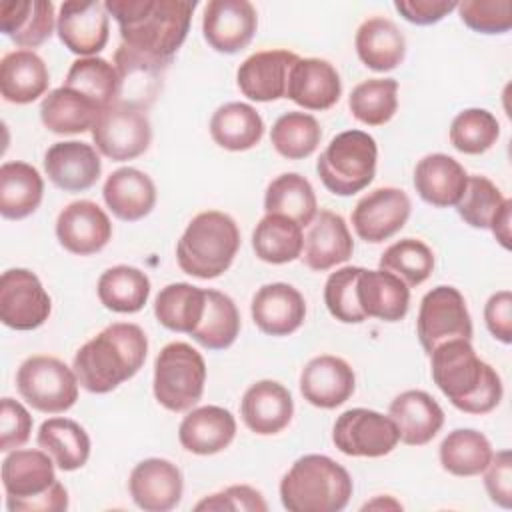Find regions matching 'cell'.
I'll list each match as a JSON object with an SVG mask.
<instances>
[{
  "label": "cell",
  "instance_id": "cell-1",
  "mask_svg": "<svg viewBox=\"0 0 512 512\" xmlns=\"http://www.w3.org/2000/svg\"><path fill=\"white\" fill-rule=\"evenodd\" d=\"M104 8L118 22L122 44L168 66L188 36L196 2L106 0Z\"/></svg>",
  "mask_w": 512,
  "mask_h": 512
},
{
  "label": "cell",
  "instance_id": "cell-2",
  "mask_svg": "<svg viewBox=\"0 0 512 512\" xmlns=\"http://www.w3.org/2000/svg\"><path fill=\"white\" fill-rule=\"evenodd\" d=\"M146 354L144 330L132 322H114L80 346L72 368L84 390L106 394L138 374Z\"/></svg>",
  "mask_w": 512,
  "mask_h": 512
},
{
  "label": "cell",
  "instance_id": "cell-3",
  "mask_svg": "<svg viewBox=\"0 0 512 512\" xmlns=\"http://www.w3.org/2000/svg\"><path fill=\"white\" fill-rule=\"evenodd\" d=\"M430 360L434 384L458 410L488 414L500 404V374L476 354L470 340H448L432 350Z\"/></svg>",
  "mask_w": 512,
  "mask_h": 512
},
{
  "label": "cell",
  "instance_id": "cell-4",
  "mask_svg": "<svg viewBox=\"0 0 512 512\" xmlns=\"http://www.w3.org/2000/svg\"><path fill=\"white\" fill-rule=\"evenodd\" d=\"M352 490L348 470L324 454L298 458L280 480V500L290 512H340Z\"/></svg>",
  "mask_w": 512,
  "mask_h": 512
},
{
  "label": "cell",
  "instance_id": "cell-5",
  "mask_svg": "<svg viewBox=\"0 0 512 512\" xmlns=\"http://www.w3.org/2000/svg\"><path fill=\"white\" fill-rule=\"evenodd\" d=\"M240 248V230L232 216L220 210L196 214L176 244V260L182 272L210 280L222 276Z\"/></svg>",
  "mask_w": 512,
  "mask_h": 512
},
{
  "label": "cell",
  "instance_id": "cell-6",
  "mask_svg": "<svg viewBox=\"0 0 512 512\" xmlns=\"http://www.w3.org/2000/svg\"><path fill=\"white\" fill-rule=\"evenodd\" d=\"M54 460L40 450H12L2 462V486L10 512H64L68 492L56 480Z\"/></svg>",
  "mask_w": 512,
  "mask_h": 512
},
{
  "label": "cell",
  "instance_id": "cell-7",
  "mask_svg": "<svg viewBox=\"0 0 512 512\" xmlns=\"http://www.w3.org/2000/svg\"><path fill=\"white\" fill-rule=\"evenodd\" d=\"M376 160V140L368 132L346 130L336 134L322 150L316 172L326 190L336 196H352L374 180Z\"/></svg>",
  "mask_w": 512,
  "mask_h": 512
},
{
  "label": "cell",
  "instance_id": "cell-8",
  "mask_svg": "<svg viewBox=\"0 0 512 512\" xmlns=\"http://www.w3.org/2000/svg\"><path fill=\"white\" fill-rule=\"evenodd\" d=\"M206 384V362L186 342L166 344L154 360V398L170 412H186L198 404Z\"/></svg>",
  "mask_w": 512,
  "mask_h": 512
},
{
  "label": "cell",
  "instance_id": "cell-9",
  "mask_svg": "<svg viewBox=\"0 0 512 512\" xmlns=\"http://www.w3.org/2000/svg\"><path fill=\"white\" fill-rule=\"evenodd\" d=\"M78 376L54 356H30L16 372V388L22 400L44 414L70 410L78 400Z\"/></svg>",
  "mask_w": 512,
  "mask_h": 512
},
{
  "label": "cell",
  "instance_id": "cell-10",
  "mask_svg": "<svg viewBox=\"0 0 512 512\" xmlns=\"http://www.w3.org/2000/svg\"><path fill=\"white\" fill-rule=\"evenodd\" d=\"M90 132L96 150L114 162L138 158L152 142L146 108L122 100L104 108Z\"/></svg>",
  "mask_w": 512,
  "mask_h": 512
},
{
  "label": "cell",
  "instance_id": "cell-11",
  "mask_svg": "<svg viewBox=\"0 0 512 512\" xmlns=\"http://www.w3.org/2000/svg\"><path fill=\"white\" fill-rule=\"evenodd\" d=\"M416 334L428 356L448 340H472V318L458 288L436 286L424 294L416 318Z\"/></svg>",
  "mask_w": 512,
  "mask_h": 512
},
{
  "label": "cell",
  "instance_id": "cell-12",
  "mask_svg": "<svg viewBox=\"0 0 512 512\" xmlns=\"http://www.w3.org/2000/svg\"><path fill=\"white\" fill-rule=\"evenodd\" d=\"M332 442L346 456L380 458L398 446L400 436L390 416L368 408H350L336 418Z\"/></svg>",
  "mask_w": 512,
  "mask_h": 512
},
{
  "label": "cell",
  "instance_id": "cell-13",
  "mask_svg": "<svg viewBox=\"0 0 512 512\" xmlns=\"http://www.w3.org/2000/svg\"><path fill=\"white\" fill-rule=\"evenodd\" d=\"M52 310V300L38 276L26 268H10L0 278V320L12 330L42 326Z\"/></svg>",
  "mask_w": 512,
  "mask_h": 512
},
{
  "label": "cell",
  "instance_id": "cell-14",
  "mask_svg": "<svg viewBox=\"0 0 512 512\" xmlns=\"http://www.w3.org/2000/svg\"><path fill=\"white\" fill-rule=\"evenodd\" d=\"M412 202L400 188L384 186L362 196L352 210V226L360 240L380 244L398 234L408 222Z\"/></svg>",
  "mask_w": 512,
  "mask_h": 512
},
{
  "label": "cell",
  "instance_id": "cell-15",
  "mask_svg": "<svg viewBox=\"0 0 512 512\" xmlns=\"http://www.w3.org/2000/svg\"><path fill=\"white\" fill-rule=\"evenodd\" d=\"M56 32L60 42L80 58L96 56L110 36V14L104 2L68 0L58 8Z\"/></svg>",
  "mask_w": 512,
  "mask_h": 512
},
{
  "label": "cell",
  "instance_id": "cell-16",
  "mask_svg": "<svg viewBox=\"0 0 512 512\" xmlns=\"http://www.w3.org/2000/svg\"><path fill=\"white\" fill-rule=\"evenodd\" d=\"M258 28L256 8L248 0H210L204 6L202 34L208 46L220 54L244 50Z\"/></svg>",
  "mask_w": 512,
  "mask_h": 512
},
{
  "label": "cell",
  "instance_id": "cell-17",
  "mask_svg": "<svg viewBox=\"0 0 512 512\" xmlns=\"http://www.w3.org/2000/svg\"><path fill=\"white\" fill-rule=\"evenodd\" d=\"M128 492L144 512H168L182 500L184 478L176 464L166 458L138 462L128 478Z\"/></svg>",
  "mask_w": 512,
  "mask_h": 512
},
{
  "label": "cell",
  "instance_id": "cell-18",
  "mask_svg": "<svg viewBox=\"0 0 512 512\" xmlns=\"http://www.w3.org/2000/svg\"><path fill=\"white\" fill-rule=\"evenodd\" d=\"M56 238L70 254L90 256L110 242L112 222L96 202L76 200L58 214Z\"/></svg>",
  "mask_w": 512,
  "mask_h": 512
},
{
  "label": "cell",
  "instance_id": "cell-19",
  "mask_svg": "<svg viewBox=\"0 0 512 512\" xmlns=\"http://www.w3.org/2000/svg\"><path fill=\"white\" fill-rule=\"evenodd\" d=\"M298 56L290 50H260L248 56L236 72L240 92L254 102H274L286 98L288 76Z\"/></svg>",
  "mask_w": 512,
  "mask_h": 512
},
{
  "label": "cell",
  "instance_id": "cell-20",
  "mask_svg": "<svg viewBox=\"0 0 512 512\" xmlns=\"http://www.w3.org/2000/svg\"><path fill=\"white\" fill-rule=\"evenodd\" d=\"M44 172L56 188L64 192H84L100 178L102 162L92 144L66 140L46 150Z\"/></svg>",
  "mask_w": 512,
  "mask_h": 512
},
{
  "label": "cell",
  "instance_id": "cell-21",
  "mask_svg": "<svg viewBox=\"0 0 512 512\" xmlns=\"http://www.w3.org/2000/svg\"><path fill=\"white\" fill-rule=\"evenodd\" d=\"M356 388L352 366L338 356L322 354L312 358L300 374V394L316 408L332 410L342 406Z\"/></svg>",
  "mask_w": 512,
  "mask_h": 512
},
{
  "label": "cell",
  "instance_id": "cell-22",
  "mask_svg": "<svg viewBox=\"0 0 512 512\" xmlns=\"http://www.w3.org/2000/svg\"><path fill=\"white\" fill-rule=\"evenodd\" d=\"M252 320L268 336H288L306 318L304 296L286 282L264 284L256 290L250 304Z\"/></svg>",
  "mask_w": 512,
  "mask_h": 512
},
{
  "label": "cell",
  "instance_id": "cell-23",
  "mask_svg": "<svg viewBox=\"0 0 512 512\" xmlns=\"http://www.w3.org/2000/svg\"><path fill=\"white\" fill-rule=\"evenodd\" d=\"M240 414L248 430L260 436L282 432L294 416L290 390L276 380H258L242 396Z\"/></svg>",
  "mask_w": 512,
  "mask_h": 512
},
{
  "label": "cell",
  "instance_id": "cell-24",
  "mask_svg": "<svg viewBox=\"0 0 512 512\" xmlns=\"http://www.w3.org/2000/svg\"><path fill=\"white\" fill-rule=\"evenodd\" d=\"M342 96L338 70L322 58H298L288 76L286 98L304 110H328Z\"/></svg>",
  "mask_w": 512,
  "mask_h": 512
},
{
  "label": "cell",
  "instance_id": "cell-25",
  "mask_svg": "<svg viewBox=\"0 0 512 512\" xmlns=\"http://www.w3.org/2000/svg\"><path fill=\"white\" fill-rule=\"evenodd\" d=\"M352 252L354 240L344 218L336 212L320 210L304 238L302 262L314 272H324L346 262Z\"/></svg>",
  "mask_w": 512,
  "mask_h": 512
},
{
  "label": "cell",
  "instance_id": "cell-26",
  "mask_svg": "<svg viewBox=\"0 0 512 512\" xmlns=\"http://www.w3.org/2000/svg\"><path fill=\"white\" fill-rule=\"evenodd\" d=\"M468 182L464 166L442 152L428 154L414 168V188L418 196L434 208H452L460 202Z\"/></svg>",
  "mask_w": 512,
  "mask_h": 512
},
{
  "label": "cell",
  "instance_id": "cell-27",
  "mask_svg": "<svg viewBox=\"0 0 512 512\" xmlns=\"http://www.w3.org/2000/svg\"><path fill=\"white\" fill-rule=\"evenodd\" d=\"M236 436V420L222 406H200L190 410L180 426L178 440L186 452L212 456L226 450Z\"/></svg>",
  "mask_w": 512,
  "mask_h": 512
},
{
  "label": "cell",
  "instance_id": "cell-28",
  "mask_svg": "<svg viewBox=\"0 0 512 512\" xmlns=\"http://www.w3.org/2000/svg\"><path fill=\"white\" fill-rule=\"evenodd\" d=\"M388 416L398 428V436L408 446L428 444L444 426V410L424 390L398 394L388 408Z\"/></svg>",
  "mask_w": 512,
  "mask_h": 512
},
{
  "label": "cell",
  "instance_id": "cell-29",
  "mask_svg": "<svg viewBox=\"0 0 512 512\" xmlns=\"http://www.w3.org/2000/svg\"><path fill=\"white\" fill-rule=\"evenodd\" d=\"M56 18L50 0H6L0 4V32L20 50L44 44L54 32Z\"/></svg>",
  "mask_w": 512,
  "mask_h": 512
},
{
  "label": "cell",
  "instance_id": "cell-30",
  "mask_svg": "<svg viewBox=\"0 0 512 512\" xmlns=\"http://www.w3.org/2000/svg\"><path fill=\"white\" fill-rule=\"evenodd\" d=\"M356 298L366 318L398 322L408 314L410 288L392 272L362 268L356 282Z\"/></svg>",
  "mask_w": 512,
  "mask_h": 512
},
{
  "label": "cell",
  "instance_id": "cell-31",
  "mask_svg": "<svg viewBox=\"0 0 512 512\" xmlns=\"http://www.w3.org/2000/svg\"><path fill=\"white\" fill-rule=\"evenodd\" d=\"M102 196L116 218L136 222L152 212L156 204V186L146 172L124 166L106 178Z\"/></svg>",
  "mask_w": 512,
  "mask_h": 512
},
{
  "label": "cell",
  "instance_id": "cell-32",
  "mask_svg": "<svg viewBox=\"0 0 512 512\" xmlns=\"http://www.w3.org/2000/svg\"><path fill=\"white\" fill-rule=\"evenodd\" d=\"M360 62L374 72L398 68L406 56V38L400 28L382 16L368 18L360 24L354 38Z\"/></svg>",
  "mask_w": 512,
  "mask_h": 512
},
{
  "label": "cell",
  "instance_id": "cell-33",
  "mask_svg": "<svg viewBox=\"0 0 512 512\" xmlns=\"http://www.w3.org/2000/svg\"><path fill=\"white\" fill-rule=\"evenodd\" d=\"M50 84V72L34 50H12L0 62V92L6 102L30 104Z\"/></svg>",
  "mask_w": 512,
  "mask_h": 512
},
{
  "label": "cell",
  "instance_id": "cell-34",
  "mask_svg": "<svg viewBox=\"0 0 512 512\" xmlns=\"http://www.w3.org/2000/svg\"><path fill=\"white\" fill-rule=\"evenodd\" d=\"M44 196V180L28 162H4L0 166V214L6 220H22L34 214Z\"/></svg>",
  "mask_w": 512,
  "mask_h": 512
},
{
  "label": "cell",
  "instance_id": "cell-35",
  "mask_svg": "<svg viewBox=\"0 0 512 512\" xmlns=\"http://www.w3.org/2000/svg\"><path fill=\"white\" fill-rule=\"evenodd\" d=\"M210 136L224 150L244 152L262 140L264 120L254 106L246 102H228L212 114Z\"/></svg>",
  "mask_w": 512,
  "mask_h": 512
},
{
  "label": "cell",
  "instance_id": "cell-36",
  "mask_svg": "<svg viewBox=\"0 0 512 512\" xmlns=\"http://www.w3.org/2000/svg\"><path fill=\"white\" fill-rule=\"evenodd\" d=\"M38 446L50 454L56 468L72 472L82 468L90 458V436L88 432L70 418H48L40 424Z\"/></svg>",
  "mask_w": 512,
  "mask_h": 512
},
{
  "label": "cell",
  "instance_id": "cell-37",
  "mask_svg": "<svg viewBox=\"0 0 512 512\" xmlns=\"http://www.w3.org/2000/svg\"><path fill=\"white\" fill-rule=\"evenodd\" d=\"M100 112L96 104L66 86L48 92L40 104V120L54 134L88 132Z\"/></svg>",
  "mask_w": 512,
  "mask_h": 512
},
{
  "label": "cell",
  "instance_id": "cell-38",
  "mask_svg": "<svg viewBox=\"0 0 512 512\" xmlns=\"http://www.w3.org/2000/svg\"><path fill=\"white\" fill-rule=\"evenodd\" d=\"M62 86L82 94L100 110L118 102L122 94V82L116 66L98 56L74 60Z\"/></svg>",
  "mask_w": 512,
  "mask_h": 512
},
{
  "label": "cell",
  "instance_id": "cell-39",
  "mask_svg": "<svg viewBox=\"0 0 512 512\" xmlns=\"http://www.w3.org/2000/svg\"><path fill=\"white\" fill-rule=\"evenodd\" d=\"M254 254L268 264H288L302 256V226L282 214H266L252 232Z\"/></svg>",
  "mask_w": 512,
  "mask_h": 512
},
{
  "label": "cell",
  "instance_id": "cell-40",
  "mask_svg": "<svg viewBox=\"0 0 512 512\" xmlns=\"http://www.w3.org/2000/svg\"><path fill=\"white\" fill-rule=\"evenodd\" d=\"M96 292L104 308L120 314H134L148 302L150 278L134 266L118 264L100 274Z\"/></svg>",
  "mask_w": 512,
  "mask_h": 512
},
{
  "label": "cell",
  "instance_id": "cell-41",
  "mask_svg": "<svg viewBox=\"0 0 512 512\" xmlns=\"http://www.w3.org/2000/svg\"><path fill=\"white\" fill-rule=\"evenodd\" d=\"M114 66L122 82L120 100L146 108L158 92L166 64L154 62L126 44H120L114 52Z\"/></svg>",
  "mask_w": 512,
  "mask_h": 512
},
{
  "label": "cell",
  "instance_id": "cell-42",
  "mask_svg": "<svg viewBox=\"0 0 512 512\" xmlns=\"http://www.w3.org/2000/svg\"><path fill=\"white\" fill-rule=\"evenodd\" d=\"M204 304V288L192 286L188 282H174L158 292L154 300V316L164 328L172 332L192 334L202 320Z\"/></svg>",
  "mask_w": 512,
  "mask_h": 512
},
{
  "label": "cell",
  "instance_id": "cell-43",
  "mask_svg": "<svg viewBox=\"0 0 512 512\" xmlns=\"http://www.w3.org/2000/svg\"><path fill=\"white\" fill-rule=\"evenodd\" d=\"M266 214H282L298 222L302 228L318 214L316 194L312 184L298 172H286L276 176L264 194Z\"/></svg>",
  "mask_w": 512,
  "mask_h": 512
},
{
  "label": "cell",
  "instance_id": "cell-44",
  "mask_svg": "<svg viewBox=\"0 0 512 512\" xmlns=\"http://www.w3.org/2000/svg\"><path fill=\"white\" fill-rule=\"evenodd\" d=\"M490 440L474 428H456L442 440L440 464L452 476H478L492 460Z\"/></svg>",
  "mask_w": 512,
  "mask_h": 512
},
{
  "label": "cell",
  "instance_id": "cell-45",
  "mask_svg": "<svg viewBox=\"0 0 512 512\" xmlns=\"http://www.w3.org/2000/svg\"><path fill=\"white\" fill-rule=\"evenodd\" d=\"M240 334V312L234 300L218 290H206L204 314L190 334L200 346L208 350H224L234 344Z\"/></svg>",
  "mask_w": 512,
  "mask_h": 512
},
{
  "label": "cell",
  "instance_id": "cell-46",
  "mask_svg": "<svg viewBox=\"0 0 512 512\" xmlns=\"http://www.w3.org/2000/svg\"><path fill=\"white\" fill-rule=\"evenodd\" d=\"M352 116L366 126H382L398 110V82L394 78H370L356 84L348 98Z\"/></svg>",
  "mask_w": 512,
  "mask_h": 512
},
{
  "label": "cell",
  "instance_id": "cell-47",
  "mask_svg": "<svg viewBox=\"0 0 512 512\" xmlns=\"http://www.w3.org/2000/svg\"><path fill=\"white\" fill-rule=\"evenodd\" d=\"M322 138V128L312 114L306 112H286L282 114L272 130L270 142L274 150L288 160H302L314 154Z\"/></svg>",
  "mask_w": 512,
  "mask_h": 512
},
{
  "label": "cell",
  "instance_id": "cell-48",
  "mask_svg": "<svg viewBox=\"0 0 512 512\" xmlns=\"http://www.w3.org/2000/svg\"><path fill=\"white\" fill-rule=\"evenodd\" d=\"M380 268L398 276L408 288L422 284L434 270L432 250L418 238H402L380 256Z\"/></svg>",
  "mask_w": 512,
  "mask_h": 512
},
{
  "label": "cell",
  "instance_id": "cell-49",
  "mask_svg": "<svg viewBox=\"0 0 512 512\" xmlns=\"http://www.w3.org/2000/svg\"><path fill=\"white\" fill-rule=\"evenodd\" d=\"M500 136L496 116L484 108H466L450 124V144L462 154H484Z\"/></svg>",
  "mask_w": 512,
  "mask_h": 512
},
{
  "label": "cell",
  "instance_id": "cell-50",
  "mask_svg": "<svg viewBox=\"0 0 512 512\" xmlns=\"http://www.w3.org/2000/svg\"><path fill=\"white\" fill-rule=\"evenodd\" d=\"M504 194L500 188L486 176H468L466 190L456 204L458 216L472 228L486 230L490 228V222L500 212L504 204Z\"/></svg>",
  "mask_w": 512,
  "mask_h": 512
},
{
  "label": "cell",
  "instance_id": "cell-51",
  "mask_svg": "<svg viewBox=\"0 0 512 512\" xmlns=\"http://www.w3.org/2000/svg\"><path fill=\"white\" fill-rule=\"evenodd\" d=\"M360 270V266L338 268L328 276L324 284V304L328 312L344 324H360L366 320L356 298V282Z\"/></svg>",
  "mask_w": 512,
  "mask_h": 512
},
{
  "label": "cell",
  "instance_id": "cell-52",
  "mask_svg": "<svg viewBox=\"0 0 512 512\" xmlns=\"http://www.w3.org/2000/svg\"><path fill=\"white\" fill-rule=\"evenodd\" d=\"M460 20L480 34H504L512 28L510 0H464L458 2Z\"/></svg>",
  "mask_w": 512,
  "mask_h": 512
},
{
  "label": "cell",
  "instance_id": "cell-53",
  "mask_svg": "<svg viewBox=\"0 0 512 512\" xmlns=\"http://www.w3.org/2000/svg\"><path fill=\"white\" fill-rule=\"evenodd\" d=\"M194 510L202 512V510H214V512H222V510H234V512H266L268 504L264 500V496L248 486V484H234L228 486L220 492H214L206 498H202Z\"/></svg>",
  "mask_w": 512,
  "mask_h": 512
},
{
  "label": "cell",
  "instance_id": "cell-54",
  "mask_svg": "<svg viewBox=\"0 0 512 512\" xmlns=\"http://www.w3.org/2000/svg\"><path fill=\"white\" fill-rule=\"evenodd\" d=\"M32 432V416L14 398H2L0 402V450L12 452L24 446Z\"/></svg>",
  "mask_w": 512,
  "mask_h": 512
},
{
  "label": "cell",
  "instance_id": "cell-55",
  "mask_svg": "<svg viewBox=\"0 0 512 512\" xmlns=\"http://www.w3.org/2000/svg\"><path fill=\"white\" fill-rule=\"evenodd\" d=\"M484 486L490 500L502 508H512V456L510 450L492 454L484 470Z\"/></svg>",
  "mask_w": 512,
  "mask_h": 512
},
{
  "label": "cell",
  "instance_id": "cell-56",
  "mask_svg": "<svg viewBox=\"0 0 512 512\" xmlns=\"http://www.w3.org/2000/svg\"><path fill=\"white\" fill-rule=\"evenodd\" d=\"M458 6L456 0H396L398 14L416 26H430L440 22Z\"/></svg>",
  "mask_w": 512,
  "mask_h": 512
},
{
  "label": "cell",
  "instance_id": "cell-57",
  "mask_svg": "<svg viewBox=\"0 0 512 512\" xmlns=\"http://www.w3.org/2000/svg\"><path fill=\"white\" fill-rule=\"evenodd\" d=\"M484 322L488 332L502 344L512 342V294L500 290L492 294L484 306Z\"/></svg>",
  "mask_w": 512,
  "mask_h": 512
},
{
  "label": "cell",
  "instance_id": "cell-58",
  "mask_svg": "<svg viewBox=\"0 0 512 512\" xmlns=\"http://www.w3.org/2000/svg\"><path fill=\"white\" fill-rule=\"evenodd\" d=\"M510 212H512V200L506 198L500 212L494 216V220L490 222V230L496 236V240L500 242L502 248L510 250V240H512V232H510Z\"/></svg>",
  "mask_w": 512,
  "mask_h": 512
}]
</instances>
